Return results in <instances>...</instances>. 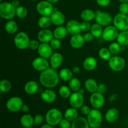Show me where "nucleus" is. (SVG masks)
Instances as JSON below:
<instances>
[{
    "instance_id": "48",
    "label": "nucleus",
    "mask_w": 128,
    "mask_h": 128,
    "mask_svg": "<svg viewBox=\"0 0 128 128\" xmlns=\"http://www.w3.org/2000/svg\"><path fill=\"white\" fill-rule=\"evenodd\" d=\"M82 36H83L85 42H90V41H92L93 40L94 38L93 36V35L91 34V32H86Z\"/></svg>"
},
{
    "instance_id": "42",
    "label": "nucleus",
    "mask_w": 128,
    "mask_h": 128,
    "mask_svg": "<svg viewBox=\"0 0 128 128\" xmlns=\"http://www.w3.org/2000/svg\"><path fill=\"white\" fill-rule=\"evenodd\" d=\"M40 44H41V42H40L38 40H30L28 48L30 49V50H32V51H35V50H37L38 51L39 47H40Z\"/></svg>"
},
{
    "instance_id": "25",
    "label": "nucleus",
    "mask_w": 128,
    "mask_h": 128,
    "mask_svg": "<svg viewBox=\"0 0 128 128\" xmlns=\"http://www.w3.org/2000/svg\"><path fill=\"white\" fill-rule=\"evenodd\" d=\"M68 34V31L66 26H57L53 31V34L54 38L58 39L60 40H62L64 38H66Z\"/></svg>"
},
{
    "instance_id": "27",
    "label": "nucleus",
    "mask_w": 128,
    "mask_h": 128,
    "mask_svg": "<svg viewBox=\"0 0 128 128\" xmlns=\"http://www.w3.org/2000/svg\"><path fill=\"white\" fill-rule=\"evenodd\" d=\"M20 123L25 128H31L34 124V118L31 115L28 114L22 115L20 119Z\"/></svg>"
},
{
    "instance_id": "20",
    "label": "nucleus",
    "mask_w": 128,
    "mask_h": 128,
    "mask_svg": "<svg viewBox=\"0 0 128 128\" xmlns=\"http://www.w3.org/2000/svg\"><path fill=\"white\" fill-rule=\"evenodd\" d=\"M70 42V44L73 48L80 49L83 46L85 41L82 35L80 34H76L72 35Z\"/></svg>"
},
{
    "instance_id": "2",
    "label": "nucleus",
    "mask_w": 128,
    "mask_h": 128,
    "mask_svg": "<svg viewBox=\"0 0 128 128\" xmlns=\"http://www.w3.org/2000/svg\"><path fill=\"white\" fill-rule=\"evenodd\" d=\"M63 119V116L60 110L56 108H52L48 111L45 116L46 123L52 126L59 125L61 120Z\"/></svg>"
},
{
    "instance_id": "31",
    "label": "nucleus",
    "mask_w": 128,
    "mask_h": 128,
    "mask_svg": "<svg viewBox=\"0 0 128 128\" xmlns=\"http://www.w3.org/2000/svg\"><path fill=\"white\" fill-rule=\"evenodd\" d=\"M5 30L6 32L10 34H15L18 31V26L17 23L16 21L13 20H8L5 24L4 26Z\"/></svg>"
},
{
    "instance_id": "28",
    "label": "nucleus",
    "mask_w": 128,
    "mask_h": 128,
    "mask_svg": "<svg viewBox=\"0 0 128 128\" xmlns=\"http://www.w3.org/2000/svg\"><path fill=\"white\" fill-rule=\"evenodd\" d=\"M64 117L71 122H72L78 118V111L77 109L72 107L67 109L64 114Z\"/></svg>"
},
{
    "instance_id": "24",
    "label": "nucleus",
    "mask_w": 128,
    "mask_h": 128,
    "mask_svg": "<svg viewBox=\"0 0 128 128\" xmlns=\"http://www.w3.org/2000/svg\"><path fill=\"white\" fill-rule=\"evenodd\" d=\"M97 60L95 58L90 56V57L86 58L84 60L83 63H82V66H83V68L85 70L91 71L96 68V66H97Z\"/></svg>"
},
{
    "instance_id": "56",
    "label": "nucleus",
    "mask_w": 128,
    "mask_h": 128,
    "mask_svg": "<svg viewBox=\"0 0 128 128\" xmlns=\"http://www.w3.org/2000/svg\"><path fill=\"white\" fill-rule=\"evenodd\" d=\"M46 1H49V2H51V3L53 4V3H56V2H58L60 0H46Z\"/></svg>"
},
{
    "instance_id": "51",
    "label": "nucleus",
    "mask_w": 128,
    "mask_h": 128,
    "mask_svg": "<svg viewBox=\"0 0 128 128\" xmlns=\"http://www.w3.org/2000/svg\"><path fill=\"white\" fill-rule=\"evenodd\" d=\"M106 86L103 83H101L98 84V90L97 92H100L101 94H104L106 91Z\"/></svg>"
},
{
    "instance_id": "18",
    "label": "nucleus",
    "mask_w": 128,
    "mask_h": 128,
    "mask_svg": "<svg viewBox=\"0 0 128 128\" xmlns=\"http://www.w3.org/2000/svg\"><path fill=\"white\" fill-rule=\"evenodd\" d=\"M39 56L44 58L48 59L52 54V48L50 46V43H42L40 44V47L38 50Z\"/></svg>"
},
{
    "instance_id": "39",
    "label": "nucleus",
    "mask_w": 128,
    "mask_h": 128,
    "mask_svg": "<svg viewBox=\"0 0 128 128\" xmlns=\"http://www.w3.org/2000/svg\"><path fill=\"white\" fill-rule=\"evenodd\" d=\"M11 83L10 81L3 79L0 81V91L3 93H6L11 90Z\"/></svg>"
},
{
    "instance_id": "4",
    "label": "nucleus",
    "mask_w": 128,
    "mask_h": 128,
    "mask_svg": "<svg viewBox=\"0 0 128 128\" xmlns=\"http://www.w3.org/2000/svg\"><path fill=\"white\" fill-rule=\"evenodd\" d=\"M0 16L4 20H11L16 16V8L11 2H1L0 4Z\"/></svg>"
},
{
    "instance_id": "35",
    "label": "nucleus",
    "mask_w": 128,
    "mask_h": 128,
    "mask_svg": "<svg viewBox=\"0 0 128 128\" xmlns=\"http://www.w3.org/2000/svg\"><path fill=\"white\" fill-rule=\"evenodd\" d=\"M90 32H91L93 36L96 38H100L102 37V32H103V29L102 26L98 23L93 24L91 26Z\"/></svg>"
},
{
    "instance_id": "17",
    "label": "nucleus",
    "mask_w": 128,
    "mask_h": 128,
    "mask_svg": "<svg viewBox=\"0 0 128 128\" xmlns=\"http://www.w3.org/2000/svg\"><path fill=\"white\" fill-rule=\"evenodd\" d=\"M66 27L68 31V33L71 35L80 34L81 31V23L77 20H70L66 24Z\"/></svg>"
},
{
    "instance_id": "21",
    "label": "nucleus",
    "mask_w": 128,
    "mask_h": 128,
    "mask_svg": "<svg viewBox=\"0 0 128 128\" xmlns=\"http://www.w3.org/2000/svg\"><path fill=\"white\" fill-rule=\"evenodd\" d=\"M56 94L53 90L51 89L45 90L41 94V98L44 102L47 103H51L53 102L56 100Z\"/></svg>"
},
{
    "instance_id": "29",
    "label": "nucleus",
    "mask_w": 128,
    "mask_h": 128,
    "mask_svg": "<svg viewBox=\"0 0 128 128\" xmlns=\"http://www.w3.org/2000/svg\"><path fill=\"white\" fill-rule=\"evenodd\" d=\"M98 86V84L97 82L92 78L88 79L84 82L85 89L91 93L97 92Z\"/></svg>"
},
{
    "instance_id": "8",
    "label": "nucleus",
    "mask_w": 128,
    "mask_h": 128,
    "mask_svg": "<svg viewBox=\"0 0 128 128\" xmlns=\"http://www.w3.org/2000/svg\"><path fill=\"white\" fill-rule=\"evenodd\" d=\"M37 12L41 16H50L54 10L52 3L44 0L39 2L36 5Z\"/></svg>"
},
{
    "instance_id": "9",
    "label": "nucleus",
    "mask_w": 128,
    "mask_h": 128,
    "mask_svg": "<svg viewBox=\"0 0 128 128\" xmlns=\"http://www.w3.org/2000/svg\"><path fill=\"white\" fill-rule=\"evenodd\" d=\"M96 16H95V21L96 23L99 24L102 26H106L111 25V22L113 21V18L109 12L101 11L97 10L96 11Z\"/></svg>"
},
{
    "instance_id": "44",
    "label": "nucleus",
    "mask_w": 128,
    "mask_h": 128,
    "mask_svg": "<svg viewBox=\"0 0 128 128\" xmlns=\"http://www.w3.org/2000/svg\"><path fill=\"white\" fill-rule=\"evenodd\" d=\"M92 25H91V24L90 23L89 21H83L82 22H81V31H83V32H88L89 31H90L91 30V28Z\"/></svg>"
},
{
    "instance_id": "54",
    "label": "nucleus",
    "mask_w": 128,
    "mask_h": 128,
    "mask_svg": "<svg viewBox=\"0 0 128 128\" xmlns=\"http://www.w3.org/2000/svg\"><path fill=\"white\" fill-rule=\"evenodd\" d=\"M72 72L75 74H79L80 72V69L78 66H74L72 68Z\"/></svg>"
},
{
    "instance_id": "32",
    "label": "nucleus",
    "mask_w": 128,
    "mask_h": 128,
    "mask_svg": "<svg viewBox=\"0 0 128 128\" xmlns=\"http://www.w3.org/2000/svg\"><path fill=\"white\" fill-rule=\"evenodd\" d=\"M117 42L121 45L122 47L128 45V30L127 31H120L118 34L117 39H116Z\"/></svg>"
},
{
    "instance_id": "52",
    "label": "nucleus",
    "mask_w": 128,
    "mask_h": 128,
    "mask_svg": "<svg viewBox=\"0 0 128 128\" xmlns=\"http://www.w3.org/2000/svg\"><path fill=\"white\" fill-rule=\"evenodd\" d=\"M29 110H30V107H29L27 104H24L22 108H21V111L24 112H28Z\"/></svg>"
},
{
    "instance_id": "33",
    "label": "nucleus",
    "mask_w": 128,
    "mask_h": 128,
    "mask_svg": "<svg viewBox=\"0 0 128 128\" xmlns=\"http://www.w3.org/2000/svg\"><path fill=\"white\" fill-rule=\"evenodd\" d=\"M72 71L70 70L68 68H63L60 70L59 72L60 80L63 81H70L72 78L73 74Z\"/></svg>"
},
{
    "instance_id": "1",
    "label": "nucleus",
    "mask_w": 128,
    "mask_h": 128,
    "mask_svg": "<svg viewBox=\"0 0 128 128\" xmlns=\"http://www.w3.org/2000/svg\"><path fill=\"white\" fill-rule=\"evenodd\" d=\"M60 76L55 69L50 67L47 70L41 72L40 82L42 86L48 89L54 88L59 83Z\"/></svg>"
},
{
    "instance_id": "19",
    "label": "nucleus",
    "mask_w": 128,
    "mask_h": 128,
    "mask_svg": "<svg viewBox=\"0 0 128 128\" xmlns=\"http://www.w3.org/2000/svg\"><path fill=\"white\" fill-rule=\"evenodd\" d=\"M50 67L54 69H57L62 64L63 61V57L62 54L60 52H54L52 53L51 57L50 58Z\"/></svg>"
},
{
    "instance_id": "40",
    "label": "nucleus",
    "mask_w": 128,
    "mask_h": 128,
    "mask_svg": "<svg viewBox=\"0 0 128 128\" xmlns=\"http://www.w3.org/2000/svg\"><path fill=\"white\" fill-rule=\"evenodd\" d=\"M121 47L122 46L118 42H114L109 46L108 49L112 55H117L121 51Z\"/></svg>"
},
{
    "instance_id": "23",
    "label": "nucleus",
    "mask_w": 128,
    "mask_h": 128,
    "mask_svg": "<svg viewBox=\"0 0 128 128\" xmlns=\"http://www.w3.org/2000/svg\"><path fill=\"white\" fill-rule=\"evenodd\" d=\"M119 116H120V112L118 110L114 108H112L109 109L106 111L105 114V119L108 122L112 123L118 119Z\"/></svg>"
},
{
    "instance_id": "43",
    "label": "nucleus",
    "mask_w": 128,
    "mask_h": 128,
    "mask_svg": "<svg viewBox=\"0 0 128 128\" xmlns=\"http://www.w3.org/2000/svg\"><path fill=\"white\" fill-rule=\"evenodd\" d=\"M50 46H51V48H52V50H58V49H60V47L61 46V42L60 40L54 38L51 40V42H50Z\"/></svg>"
},
{
    "instance_id": "16",
    "label": "nucleus",
    "mask_w": 128,
    "mask_h": 128,
    "mask_svg": "<svg viewBox=\"0 0 128 128\" xmlns=\"http://www.w3.org/2000/svg\"><path fill=\"white\" fill-rule=\"evenodd\" d=\"M50 18L52 24L56 26H62L65 22V16L62 12L57 10H54L50 16Z\"/></svg>"
},
{
    "instance_id": "12",
    "label": "nucleus",
    "mask_w": 128,
    "mask_h": 128,
    "mask_svg": "<svg viewBox=\"0 0 128 128\" xmlns=\"http://www.w3.org/2000/svg\"><path fill=\"white\" fill-rule=\"evenodd\" d=\"M69 102L71 107L76 109L81 108L84 105V98L82 94L80 92H74L69 98Z\"/></svg>"
},
{
    "instance_id": "10",
    "label": "nucleus",
    "mask_w": 128,
    "mask_h": 128,
    "mask_svg": "<svg viewBox=\"0 0 128 128\" xmlns=\"http://www.w3.org/2000/svg\"><path fill=\"white\" fill-rule=\"evenodd\" d=\"M23 101L21 98L18 96H13L10 98L6 102V108L8 110L11 112H18L21 111L23 106Z\"/></svg>"
},
{
    "instance_id": "3",
    "label": "nucleus",
    "mask_w": 128,
    "mask_h": 128,
    "mask_svg": "<svg viewBox=\"0 0 128 128\" xmlns=\"http://www.w3.org/2000/svg\"><path fill=\"white\" fill-rule=\"evenodd\" d=\"M87 120L91 128H98L102 122V115L98 109H92L87 116Z\"/></svg>"
},
{
    "instance_id": "11",
    "label": "nucleus",
    "mask_w": 128,
    "mask_h": 128,
    "mask_svg": "<svg viewBox=\"0 0 128 128\" xmlns=\"http://www.w3.org/2000/svg\"><path fill=\"white\" fill-rule=\"evenodd\" d=\"M119 30L114 26H108L103 30L102 38L106 41H113L116 40L119 34Z\"/></svg>"
},
{
    "instance_id": "13",
    "label": "nucleus",
    "mask_w": 128,
    "mask_h": 128,
    "mask_svg": "<svg viewBox=\"0 0 128 128\" xmlns=\"http://www.w3.org/2000/svg\"><path fill=\"white\" fill-rule=\"evenodd\" d=\"M32 66L35 70L42 72L50 67V64L48 59L39 56L34 59L32 62Z\"/></svg>"
},
{
    "instance_id": "7",
    "label": "nucleus",
    "mask_w": 128,
    "mask_h": 128,
    "mask_svg": "<svg viewBox=\"0 0 128 128\" xmlns=\"http://www.w3.org/2000/svg\"><path fill=\"white\" fill-rule=\"evenodd\" d=\"M113 25L120 31L128 30V16L127 14L118 13L113 18Z\"/></svg>"
},
{
    "instance_id": "26",
    "label": "nucleus",
    "mask_w": 128,
    "mask_h": 128,
    "mask_svg": "<svg viewBox=\"0 0 128 128\" xmlns=\"http://www.w3.org/2000/svg\"><path fill=\"white\" fill-rule=\"evenodd\" d=\"M90 126L87 119L84 118L78 117L73 121L71 124V128H90Z\"/></svg>"
},
{
    "instance_id": "57",
    "label": "nucleus",
    "mask_w": 128,
    "mask_h": 128,
    "mask_svg": "<svg viewBox=\"0 0 128 128\" xmlns=\"http://www.w3.org/2000/svg\"><path fill=\"white\" fill-rule=\"evenodd\" d=\"M121 3H128V0H119Z\"/></svg>"
},
{
    "instance_id": "5",
    "label": "nucleus",
    "mask_w": 128,
    "mask_h": 128,
    "mask_svg": "<svg viewBox=\"0 0 128 128\" xmlns=\"http://www.w3.org/2000/svg\"><path fill=\"white\" fill-rule=\"evenodd\" d=\"M30 39L26 32L21 31L15 35L14 38V44L17 48L23 50L29 47Z\"/></svg>"
},
{
    "instance_id": "45",
    "label": "nucleus",
    "mask_w": 128,
    "mask_h": 128,
    "mask_svg": "<svg viewBox=\"0 0 128 128\" xmlns=\"http://www.w3.org/2000/svg\"><path fill=\"white\" fill-rule=\"evenodd\" d=\"M59 126L60 128H71V121L67 119L63 118L59 124Z\"/></svg>"
},
{
    "instance_id": "58",
    "label": "nucleus",
    "mask_w": 128,
    "mask_h": 128,
    "mask_svg": "<svg viewBox=\"0 0 128 128\" xmlns=\"http://www.w3.org/2000/svg\"><path fill=\"white\" fill-rule=\"evenodd\" d=\"M78 92H80V93H81V94H84V89L81 88V89H80V90H79Z\"/></svg>"
},
{
    "instance_id": "59",
    "label": "nucleus",
    "mask_w": 128,
    "mask_h": 128,
    "mask_svg": "<svg viewBox=\"0 0 128 128\" xmlns=\"http://www.w3.org/2000/svg\"><path fill=\"white\" fill-rule=\"evenodd\" d=\"M31 1H38V0H31Z\"/></svg>"
},
{
    "instance_id": "37",
    "label": "nucleus",
    "mask_w": 128,
    "mask_h": 128,
    "mask_svg": "<svg viewBox=\"0 0 128 128\" xmlns=\"http://www.w3.org/2000/svg\"><path fill=\"white\" fill-rule=\"evenodd\" d=\"M58 92L60 96L64 99L69 98L71 94H72L71 93V90L70 89V88L69 86H65V85L61 86Z\"/></svg>"
},
{
    "instance_id": "15",
    "label": "nucleus",
    "mask_w": 128,
    "mask_h": 128,
    "mask_svg": "<svg viewBox=\"0 0 128 128\" xmlns=\"http://www.w3.org/2000/svg\"><path fill=\"white\" fill-rule=\"evenodd\" d=\"M38 40L41 43H50L51 40L54 38L53 31L47 29H42L38 33Z\"/></svg>"
},
{
    "instance_id": "34",
    "label": "nucleus",
    "mask_w": 128,
    "mask_h": 128,
    "mask_svg": "<svg viewBox=\"0 0 128 128\" xmlns=\"http://www.w3.org/2000/svg\"><path fill=\"white\" fill-rule=\"evenodd\" d=\"M52 24L50 16H41L38 21V25L41 29H47Z\"/></svg>"
},
{
    "instance_id": "38",
    "label": "nucleus",
    "mask_w": 128,
    "mask_h": 128,
    "mask_svg": "<svg viewBox=\"0 0 128 128\" xmlns=\"http://www.w3.org/2000/svg\"><path fill=\"white\" fill-rule=\"evenodd\" d=\"M98 54L101 60H105V61H109V60L111 58L112 54L111 53L108 48H102L99 50Z\"/></svg>"
},
{
    "instance_id": "55",
    "label": "nucleus",
    "mask_w": 128,
    "mask_h": 128,
    "mask_svg": "<svg viewBox=\"0 0 128 128\" xmlns=\"http://www.w3.org/2000/svg\"><path fill=\"white\" fill-rule=\"evenodd\" d=\"M41 128H53V126H51V125L49 124L46 123L45 124H43L41 126Z\"/></svg>"
},
{
    "instance_id": "53",
    "label": "nucleus",
    "mask_w": 128,
    "mask_h": 128,
    "mask_svg": "<svg viewBox=\"0 0 128 128\" xmlns=\"http://www.w3.org/2000/svg\"><path fill=\"white\" fill-rule=\"evenodd\" d=\"M11 3L12 4V5H13L14 6L15 8H18L19 7V6H20V1L19 0H12V1L11 2Z\"/></svg>"
},
{
    "instance_id": "49",
    "label": "nucleus",
    "mask_w": 128,
    "mask_h": 128,
    "mask_svg": "<svg viewBox=\"0 0 128 128\" xmlns=\"http://www.w3.org/2000/svg\"><path fill=\"white\" fill-rule=\"evenodd\" d=\"M91 110V108H90L88 106H87V105H83V106L80 108V111H81V113L84 115H86V116H88V115L89 114V113L90 112Z\"/></svg>"
},
{
    "instance_id": "14",
    "label": "nucleus",
    "mask_w": 128,
    "mask_h": 128,
    "mask_svg": "<svg viewBox=\"0 0 128 128\" xmlns=\"http://www.w3.org/2000/svg\"><path fill=\"white\" fill-rule=\"evenodd\" d=\"M90 104L94 109H100L104 104L105 100L102 94L95 92L91 94L90 99Z\"/></svg>"
},
{
    "instance_id": "50",
    "label": "nucleus",
    "mask_w": 128,
    "mask_h": 128,
    "mask_svg": "<svg viewBox=\"0 0 128 128\" xmlns=\"http://www.w3.org/2000/svg\"><path fill=\"white\" fill-rule=\"evenodd\" d=\"M98 4L102 7H106L109 6L111 2V0H96Z\"/></svg>"
},
{
    "instance_id": "36",
    "label": "nucleus",
    "mask_w": 128,
    "mask_h": 128,
    "mask_svg": "<svg viewBox=\"0 0 128 128\" xmlns=\"http://www.w3.org/2000/svg\"><path fill=\"white\" fill-rule=\"evenodd\" d=\"M81 82L77 78H72L69 81V87L73 92H78L81 89Z\"/></svg>"
},
{
    "instance_id": "41",
    "label": "nucleus",
    "mask_w": 128,
    "mask_h": 128,
    "mask_svg": "<svg viewBox=\"0 0 128 128\" xmlns=\"http://www.w3.org/2000/svg\"><path fill=\"white\" fill-rule=\"evenodd\" d=\"M28 12L27 8L22 6H20L16 8V16L19 18H25L27 16Z\"/></svg>"
},
{
    "instance_id": "47",
    "label": "nucleus",
    "mask_w": 128,
    "mask_h": 128,
    "mask_svg": "<svg viewBox=\"0 0 128 128\" xmlns=\"http://www.w3.org/2000/svg\"><path fill=\"white\" fill-rule=\"evenodd\" d=\"M44 118L42 117V115L37 114L34 117V123L36 126L41 125L43 122Z\"/></svg>"
},
{
    "instance_id": "46",
    "label": "nucleus",
    "mask_w": 128,
    "mask_h": 128,
    "mask_svg": "<svg viewBox=\"0 0 128 128\" xmlns=\"http://www.w3.org/2000/svg\"><path fill=\"white\" fill-rule=\"evenodd\" d=\"M119 11L124 14H128V3H121L119 6Z\"/></svg>"
},
{
    "instance_id": "6",
    "label": "nucleus",
    "mask_w": 128,
    "mask_h": 128,
    "mask_svg": "<svg viewBox=\"0 0 128 128\" xmlns=\"http://www.w3.org/2000/svg\"><path fill=\"white\" fill-rule=\"evenodd\" d=\"M109 67L111 70L116 72H119L124 70L126 66V61L122 57L114 55L111 56L108 61Z\"/></svg>"
},
{
    "instance_id": "22",
    "label": "nucleus",
    "mask_w": 128,
    "mask_h": 128,
    "mask_svg": "<svg viewBox=\"0 0 128 128\" xmlns=\"http://www.w3.org/2000/svg\"><path fill=\"white\" fill-rule=\"evenodd\" d=\"M24 90L27 94L33 95L38 91L39 84L36 81H30L25 84Z\"/></svg>"
},
{
    "instance_id": "60",
    "label": "nucleus",
    "mask_w": 128,
    "mask_h": 128,
    "mask_svg": "<svg viewBox=\"0 0 128 128\" xmlns=\"http://www.w3.org/2000/svg\"><path fill=\"white\" fill-rule=\"evenodd\" d=\"M2 1V0H0V1Z\"/></svg>"
},
{
    "instance_id": "30",
    "label": "nucleus",
    "mask_w": 128,
    "mask_h": 128,
    "mask_svg": "<svg viewBox=\"0 0 128 128\" xmlns=\"http://www.w3.org/2000/svg\"><path fill=\"white\" fill-rule=\"evenodd\" d=\"M81 18L83 21H92L95 19L96 16V12L90 9H86L83 10L81 13Z\"/></svg>"
}]
</instances>
